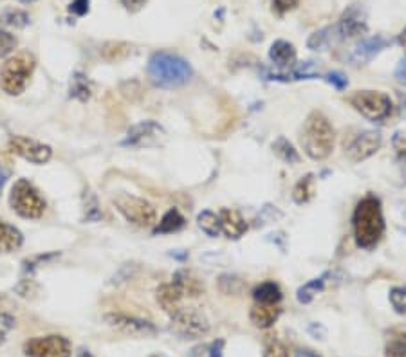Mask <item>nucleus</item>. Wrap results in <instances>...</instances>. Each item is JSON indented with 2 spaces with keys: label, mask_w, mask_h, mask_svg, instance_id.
<instances>
[{
  "label": "nucleus",
  "mask_w": 406,
  "mask_h": 357,
  "mask_svg": "<svg viewBox=\"0 0 406 357\" xmlns=\"http://www.w3.org/2000/svg\"><path fill=\"white\" fill-rule=\"evenodd\" d=\"M356 246L361 249L375 248L385 233V216H383L381 200L375 195L363 197L352 215Z\"/></svg>",
  "instance_id": "f257e3e1"
},
{
  "label": "nucleus",
  "mask_w": 406,
  "mask_h": 357,
  "mask_svg": "<svg viewBox=\"0 0 406 357\" xmlns=\"http://www.w3.org/2000/svg\"><path fill=\"white\" fill-rule=\"evenodd\" d=\"M148 79L159 89H177L186 85L194 76L190 62L175 53L158 51L150 56L146 65Z\"/></svg>",
  "instance_id": "f03ea898"
},
{
  "label": "nucleus",
  "mask_w": 406,
  "mask_h": 357,
  "mask_svg": "<svg viewBox=\"0 0 406 357\" xmlns=\"http://www.w3.org/2000/svg\"><path fill=\"white\" fill-rule=\"evenodd\" d=\"M334 128L322 112H311L302 128V150L312 161H324L334 150Z\"/></svg>",
  "instance_id": "7ed1b4c3"
},
{
  "label": "nucleus",
  "mask_w": 406,
  "mask_h": 357,
  "mask_svg": "<svg viewBox=\"0 0 406 357\" xmlns=\"http://www.w3.org/2000/svg\"><path fill=\"white\" fill-rule=\"evenodd\" d=\"M36 60L31 53H18L6 60L0 69V87L9 96H20L26 91L33 72H35Z\"/></svg>",
  "instance_id": "20e7f679"
},
{
  "label": "nucleus",
  "mask_w": 406,
  "mask_h": 357,
  "mask_svg": "<svg viewBox=\"0 0 406 357\" xmlns=\"http://www.w3.org/2000/svg\"><path fill=\"white\" fill-rule=\"evenodd\" d=\"M9 206L22 219L35 220L44 215L48 204L33 182L28 179H18L9 193Z\"/></svg>",
  "instance_id": "39448f33"
},
{
  "label": "nucleus",
  "mask_w": 406,
  "mask_h": 357,
  "mask_svg": "<svg viewBox=\"0 0 406 357\" xmlns=\"http://www.w3.org/2000/svg\"><path fill=\"white\" fill-rule=\"evenodd\" d=\"M112 202L118 208V212L125 216L126 222H131L138 228H150L158 220L154 206L141 197L131 195V193H118L112 199Z\"/></svg>",
  "instance_id": "423d86ee"
},
{
  "label": "nucleus",
  "mask_w": 406,
  "mask_h": 357,
  "mask_svg": "<svg viewBox=\"0 0 406 357\" xmlns=\"http://www.w3.org/2000/svg\"><path fill=\"white\" fill-rule=\"evenodd\" d=\"M349 103L354 106L356 112L371 121H383L394 110L390 96L378 91H356L354 94L349 96Z\"/></svg>",
  "instance_id": "0eeeda50"
},
{
  "label": "nucleus",
  "mask_w": 406,
  "mask_h": 357,
  "mask_svg": "<svg viewBox=\"0 0 406 357\" xmlns=\"http://www.w3.org/2000/svg\"><path fill=\"white\" fill-rule=\"evenodd\" d=\"M170 323V330L181 339H199L204 338L209 332V322L201 310L185 309L182 307Z\"/></svg>",
  "instance_id": "6e6552de"
},
{
  "label": "nucleus",
  "mask_w": 406,
  "mask_h": 357,
  "mask_svg": "<svg viewBox=\"0 0 406 357\" xmlns=\"http://www.w3.org/2000/svg\"><path fill=\"white\" fill-rule=\"evenodd\" d=\"M165 139L166 130L159 123L146 119L132 125L119 145L123 148H150V146H159Z\"/></svg>",
  "instance_id": "1a4fd4ad"
},
{
  "label": "nucleus",
  "mask_w": 406,
  "mask_h": 357,
  "mask_svg": "<svg viewBox=\"0 0 406 357\" xmlns=\"http://www.w3.org/2000/svg\"><path fill=\"white\" fill-rule=\"evenodd\" d=\"M332 36L336 42H345V40L356 38V36L367 35V11L359 4L349 6L344 11L341 18L338 20V24L331 26Z\"/></svg>",
  "instance_id": "9d476101"
},
{
  "label": "nucleus",
  "mask_w": 406,
  "mask_h": 357,
  "mask_svg": "<svg viewBox=\"0 0 406 357\" xmlns=\"http://www.w3.org/2000/svg\"><path fill=\"white\" fill-rule=\"evenodd\" d=\"M24 353L28 357H71L72 346L65 336L49 334L26 341Z\"/></svg>",
  "instance_id": "9b49d317"
},
{
  "label": "nucleus",
  "mask_w": 406,
  "mask_h": 357,
  "mask_svg": "<svg viewBox=\"0 0 406 357\" xmlns=\"http://www.w3.org/2000/svg\"><path fill=\"white\" fill-rule=\"evenodd\" d=\"M105 323L111 329L118 330V332L125 334V336H132V338H152L158 334V326L148 319L136 318V316L121 314V312H109L105 314Z\"/></svg>",
  "instance_id": "f8f14e48"
},
{
  "label": "nucleus",
  "mask_w": 406,
  "mask_h": 357,
  "mask_svg": "<svg viewBox=\"0 0 406 357\" xmlns=\"http://www.w3.org/2000/svg\"><path fill=\"white\" fill-rule=\"evenodd\" d=\"M9 152L22 158L24 161L33 163V165H45L51 161L53 158V148L44 143L35 141L26 136H13L8 141Z\"/></svg>",
  "instance_id": "ddd939ff"
},
{
  "label": "nucleus",
  "mask_w": 406,
  "mask_h": 357,
  "mask_svg": "<svg viewBox=\"0 0 406 357\" xmlns=\"http://www.w3.org/2000/svg\"><path fill=\"white\" fill-rule=\"evenodd\" d=\"M381 133L375 130L359 133L358 138L347 146V159L351 163H363L371 159L379 148H381Z\"/></svg>",
  "instance_id": "4468645a"
},
{
  "label": "nucleus",
  "mask_w": 406,
  "mask_h": 357,
  "mask_svg": "<svg viewBox=\"0 0 406 357\" xmlns=\"http://www.w3.org/2000/svg\"><path fill=\"white\" fill-rule=\"evenodd\" d=\"M390 45V40H387L385 36H371V38H363L361 42L352 49L351 56V63L354 65H367L368 62L375 58L383 49H387Z\"/></svg>",
  "instance_id": "2eb2a0df"
},
{
  "label": "nucleus",
  "mask_w": 406,
  "mask_h": 357,
  "mask_svg": "<svg viewBox=\"0 0 406 357\" xmlns=\"http://www.w3.org/2000/svg\"><path fill=\"white\" fill-rule=\"evenodd\" d=\"M155 300H158L163 312L168 314L170 318H174L179 310L182 309V300H185V296H182V292L179 291L174 283L170 282V283H163V285H159V289L155 291Z\"/></svg>",
  "instance_id": "dca6fc26"
},
{
  "label": "nucleus",
  "mask_w": 406,
  "mask_h": 357,
  "mask_svg": "<svg viewBox=\"0 0 406 357\" xmlns=\"http://www.w3.org/2000/svg\"><path fill=\"white\" fill-rule=\"evenodd\" d=\"M219 222H221V231L231 240H238L248 231V224H246V220L242 219L241 212H237V209H221L219 212Z\"/></svg>",
  "instance_id": "f3484780"
},
{
  "label": "nucleus",
  "mask_w": 406,
  "mask_h": 357,
  "mask_svg": "<svg viewBox=\"0 0 406 357\" xmlns=\"http://www.w3.org/2000/svg\"><path fill=\"white\" fill-rule=\"evenodd\" d=\"M282 314L280 305H265V303H255L249 310V319L256 329H271Z\"/></svg>",
  "instance_id": "a211bd4d"
},
{
  "label": "nucleus",
  "mask_w": 406,
  "mask_h": 357,
  "mask_svg": "<svg viewBox=\"0 0 406 357\" xmlns=\"http://www.w3.org/2000/svg\"><path fill=\"white\" fill-rule=\"evenodd\" d=\"M296 49L291 42L287 40H276V42L271 43L269 48V60L275 63L276 67L280 69H289V67L296 65Z\"/></svg>",
  "instance_id": "6ab92c4d"
},
{
  "label": "nucleus",
  "mask_w": 406,
  "mask_h": 357,
  "mask_svg": "<svg viewBox=\"0 0 406 357\" xmlns=\"http://www.w3.org/2000/svg\"><path fill=\"white\" fill-rule=\"evenodd\" d=\"M172 283L182 292L185 298H197V296H201L204 292V285L201 283V280L195 278L186 269H179L174 275V278H172Z\"/></svg>",
  "instance_id": "aec40b11"
},
{
  "label": "nucleus",
  "mask_w": 406,
  "mask_h": 357,
  "mask_svg": "<svg viewBox=\"0 0 406 357\" xmlns=\"http://www.w3.org/2000/svg\"><path fill=\"white\" fill-rule=\"evenodd\" d=\"M24 243V235L18 228L0 219V253L18 251Z\"/></svg>",
  "instance_id": "412c9836"
},
{
  "label": "nucleus",
  "mask_w": 406,
  "mask_h": 357,
  "mask_svg": "<svg viewBox=\"0 0 406 357\" xmlns=\"http://www.w3.org/2000/svg\"><path fill=\"white\" fill-rule=\"evenodd\" d=\"M186 226V219L177 208H170L154 228V235H168V233L181 231Z\"/></svg>",
  "instance_id": "4be33fe9"
},
{
  "label": "nucleus",
  "mask_w": 406,
  "mask_h": 357,
  "mask_svg": "<svg viewBox=\"0 0 406 357\" xmlns=\"http://www.w3.org/2000/svg\"><path fill=\"white\" fill-rule=\"evenodd\" d=\"M255 303H265V305H278L282 302V289L275 282H262L253 291Z\"/></svg>",
  "instance_id": "5701e85b"
},
{
  "label": "nucleus",
  "mask_w": 406,
  "mask_h": 357,
  "mask_svg": "<svg viewBox=\"0 0 406 357\" xmlns=\"http://www.w3.org/2000/svg\"><path fill=\"white\" fill-rule=\"evenodd\" d=\"M92 94V83L83 72H72L71 85H69V96L78 101L85 103Z\"/></svg>",
  "instance_id": "b1692460"
},
{
  "label": "nucleus",
  "mask_w": 406,
  "mask_h": 357,
  "mask_svg": "<svg viewBox=\"0 0 406 357\" xmlns=\"http://www.w3.org/2000/svg\"><path fill=\"white\" fill-rule=\"evenodd\" d=\"M82 208H83V220H85V222H99V220L103 219L102 208H99V200L91 188L83 190Z\"/></svg>",
  "instance_id": "393cba45"
},
{
  "label": "nucleus",
  "mask_w": 406,
  "mask_h": 357,
  "mask_svg": "<svg viewBox=\"0 0 406 357\" xmlns=\"http://www.w3.org/2000/svg\"><path fill=\"white\" fill-rule=\"evenodd\" d=\"M312 197H314V175L307 173L292 188V200H295L296 204L304 206L307 202H311Z\"/></svg>",
  "instance_id": "a878e982"
},
{
  "label": "nucleus",
  "mask_w": 406,
  "mask_h": 357,
  "mask_svg": "<svg viewBox=\"0 0 406 357\" xmlns=\"http://www.w3.org/2000/svg\"><path fill=\"white\" fill-rule=\"evenodd\" d=\"M327 276L329 273H325V275H322L319 278H314L305 283V285H302L300 289H298V292H296V300H298L302 305H309V303L325 289V280H327Z\"/></svg>",
  "instance_id": "bb28decb"
},
{
  "label": "nucleus",
  "mask_w": 406,
  "mask_h": 357,
  "mask_svg": "<svg viewBox=\"0 0 406 357\" xmlns=\"http://www.w3.org/2000/svg\"><path fill=\"white\" fill-rule=\"evenodd\" d=\"M273 152H275L276 158H280L282 161L289 163V165H296V163H300V153L298 150L292 146V143L289 141L287 138L280 136V138H276L271 145Z\"/></svg>",
  "instance_id": "cd10ccee"
},
{
  "label": "nucleus",
  "mask_w": 406,
  "mask_h": 357,
  "mask_svg": "<svg viewBox=\"0 0 406 357\" xmlns=\"http://www.w3.org/2000/svg\"><path fill=\"white\" fill-rule=\"evenodd\" d=\"M197 226L202 233L209 236V238H217L221 235V222H219V215H215L209 209H204L197 215Z\"/></svg>",
  "instance_id": "c85d7f7f"
},
{
  "label": "nucleus",
  "mask_w": 406,
  "mask_h": 357,
  "mask_svg": "<svg viewBox=\"0 0 406 357\" xmlns=\"http://www.w3.org/2000/svg\"><path fill=\"white\" fill-rule=\"evenodd\" d=\"M0 24L8 26V28L24 29L31 24V16H29V13H26L24 9H6V11L0 15Z\"/></svg>",
  "instance_id": "c756f323"
},
{
  "label": "nucleus",
  "mask_w": 406,
  "mask_h": 357,
  "mask_svg": "<svg viewBox=\"0 0 406 357\" xmlns=\"http://www.w3.org/2000/svg\"><path fill=\"white\" fill-rule=\"evenodd\" d=\"M60 258V253H42V255H33L29 258H26L22 262V276H31L35 278L36 269L40 265H45V263L53 262V260Z\"/></svg>",
  "instance_id": "7c9ffc66"
},
{
  "label": "nucleus",
  "mask_w": 406,
  "mask_h": 357,
  "mask_svg": "<svg viewBox=\"0 0 406 357\" xmlns=\"http://www.w3.org/2000/svg\"><path fill=\"white\" fill-rule=\"evenodd\" d=\"M132 48L125 42H106L102 48V56L106 62H119L131 55Z\"/></svg>",
  "instance_id": "2f4dec72"
},
{
  "label": "nucleus",
  "mask_w": 406,
  "mask_h": 357,
  "mask_svg": "<svg viewBox=\"0 0 406 357\" xmlns=\"http://www.w3.org/2000/svg\"><path fill=\"white\" fill-rule=\"evenodd\" d=\"M331 43H334V36H332V28H324L319 31H314L307 40V48L311 51H324Z\"/></svg>",
  "instance_id": "473e14b6"
},
{
  "label": "nucleus",
  "mask_w": 406,
  "mask_h": 357,
  "mask_svg": "<svg viewBox=\"0 0 406 357\" xmlns=\"http://www.w3.org/2000/svg\"><path fill=\"white\" fill-rule=\"evenodd\" d=\"M385 357H406V334H392L385 345Z\"/></svg>",
  "instance_id": "72a5a7b5"
},
{
  "label": "nucleus",
  "mask_w": 406,
  "mask_h": 357,
  "mask_svg": "<svg viewBox=\"0 0 406 357\" xmlns=\"http://www.w3.org/2000/svg\"><path fill=\"white\" fill-rule=\"evenodd\" d=\"M224 339H215L208 345H199L190 350V357H222Z\"/></svg>",
  "instance_id": "f704fd0d"
},
{
  "label": "nucleus",
  "mask_w": 406,
  "mask_h": 357,
  "mask_svg": "<svg viewBox=\"0 0 406 357\" xmlns=\"http://www.w3.org/2000/svg\"><path fill=\"white\" fill-rule=\"evenodd\" d=\"M217 285L222 295H241L242 289H244V282L235 275L219 276Z\"/></svg>",
  "instance_id": "c9c22d12"
},
{
  "label": "nucleus",
  "mask_w": 406,
  "mask_h": 357,
  "mask_svg": "<svg viewBox=\"0 0 406 357\" xmlns=\"http://www.w3.org/2000/svg\"><path fill=\"white\" fill-rule=\"evenodd\" d=\"M388 300H390L392 309H394L397 314L401 316L406 314V285L392 287Z\"/></svg>",
  "instance_id": "e433bc0d"
},
{
  "label": "nucleus",
  "mask_w": 406,
  "mask_h": 357,
  "mask_svg": "<svg viewBox=\"0 0 406 357\" xmlns=\"http://www.w3.org/2000/svg\"><path fill=\"white\" fill-rule=\"evenodd\" d=\"M16 38L6 29H0V58H6V56L11 55L16 49Z\"/></svg>",
  "instance_id": "4c0bfd02"
},
{
  "label": "nucleus",
  "mask_w": 406,
  "mask_h": 357,
  "mask_svg": "<svg viewBox=\"0 0 406 357\" xmlns=\"http://www.w3.org/2000/svg\"><path fill=\"white\" fill-rule=\"evenodd\" d=\"M16 326V319L8 312H0V345H4L8 334Z\"/></svg>",
  "instance_id": "58836bf2"
},
{
  "label": "nucleus",
  "mask_w": 406,
  "mask_h": 357,
  "mask_svg": "<svg viewBox=\"0 0 406 357\" xmlns=\"http://www.w3.org/2000/svg\"><path fill=\"white\" fill-rule=\"evenodd\" d=\"M264 357H289V353L278 339H269L264 346Z\"/></svg>",
  "instance_id": "ea45409f"
},
{
  "label": "nucleus",
  "mask_w": 406,
  "mask_h": 357,
  "mask_svg": "<svg viewBox=\"0 0 406 357\" xmlns=\"http://www.w3.org/2000/svg\"><path fill=\"white\" fill-rule=\"evenodd\" d=\"M324 79L327 83H331V85L334 87V89H338V91H344V89H347V85H349L347 76H345L344 72H338V71L327 72V75L324 76Z\"/></svg>",
  "instance_id": "a19ab883"
},
{
  "label": "nucleus",
  "mask_w": 406,
  "mask_h": 357,
  "mask_svg": "<svg viewBox=\"0 0 406 357\" xmlns=\"http://www.w3.org/2000/svg\"><path fill=\"white\" fill-rule=\"evenodd\" d=\"M271 6L273 11L282 16L287 11H292L298 6V0H271Z\"/></svg>",
  "instance_id": "79ce46f5"
},
{
  "label": "nucleus",
  "mask_w": 406,
  "mask_h": 357,
  "mask_svg": "<svg viewBox=\"0 0 406 357\" xmlns=\"http://www.w3.org/2000/svg\"><path fill=\"white\" fill-rule=\"evenodd\" d=\"M392 145H394L395 155H397L399 161L405 163L406 165V138L405 136H401V133H395L394 139H392Z\"/></svg>",
  "instance_id": "37998d69"
},
{
  "label": "nucleus",
  "mask_w": 406,
  "mask_h": 357,
  "mask_svg": "<svg viewBox=\"0 0 406 357\" xmlns=\"http://www.w3.org/2000/svg\"><path fill=\"white\" fill-rule=\"evenodd\" d=\"M89 4H91V0H72V4L69 6V13L76 16H85L91 9Z\"/></svg>",
  "instance_id": "c03bdc74"
},
{
  "label": "nucleus",
  "mask_w": 406,
  "mask_h": 357,
  "mask_svg": "<svg viewBox=\"0 0 406 357\" xmlns=\"http://www.w3.org/2000/svg\"><path fill=\"white\" fill-rule=\"evenodd\" d=\"M146 2H148V0H121L123 8L131 13L141 11V9L146 6Z\"/></svg>",
  "instance_id": "a18cd8bd"
},
{
  "label": "nucleus",
  "mask_w": 406,
  "mask_h": 357,
  "mask_svg": "<svg viewBox=\"0 0 406 357\" xmlns=\"http://www.w3.org/2000/svg\"><path fill=\"white\" fill-rule=\"evenodd\" d=\"M395 79H397L401 85H406V56L399 62L397 69H395Z\"/></svg>",
  "instance_id": "49530a36"
},
{
  "label": "nucleus",
  "mask_w": 406,
  "mask_h": 357,
  "mask_svg": "<svg viewBox=\"0 0 406 357\" xmlns=\"http://www.w3.org/2000/svg\"><path fill=\"white\" fill-rule=\"evenodd\" d=\"M8 179H9V170H6L4 166L0 165V192H2L4 185L8 182Z\"/></svg>",
  "instance_id": "de8ad7c7"
},
{
  "label": "nucleus",
  "mask_w": 406,
  "mask_h": 357,
  "mask_svg": "<svg viewBox=\"0 0 406 357\" xmlns=\"http://www.w3.org/2000/svg\"><path fill=\"white\" fill-rule=\"evenodd\" d=\"M397 98H399V112H401L402 118L406 119V94H402V92H399Z\"/></svg>",
  "instance_id": "09e8293b"
},
{
  "label": "nucleus",
  "mask_w": 406,
  "mask_h": 357,
  "mask_svg": "<svg viewBox=\"0 0 406 357\" xmlns=\"http://www.w3.org/2000/svg\"><path fill=\"white\" fill-rule=\"evenodd\" d=\"M397 43L401 45V48H405L406 49V28L402 29L401 33H399V36H397Z\"/></svg>",
  "instance_id": "8fccbe9b"
},
{
  "label": "nucleus",
  "mask_w": 406,
  "mask_h": 357,
  "mask_svg": "<svg viewBox=\"0 0 406 357\" xmlns=\"http://www.w3.org/2000/svg\"><path fill=\"white\" fill-rule=\"evenodd\" d=\"M296 357H319V356H316V353L311 352V350H300V352L296 353Z\"/></svg>",
  "instance_id": "3c124183"
},
{
  "label": "nucleus",
  "mask_w": 406,
  "mask_h": 357,
  "mask_svg": "<svg viewBox=\"0 0 406 357\" xmlns=\"http://www.w3.org/2000/svg\"><path fill=\"white\" fill-rule=\"evenodd\" d=\"M76 357H94V356H92V353L89 352L87 348H82V350H79L78 356H76Z\"/></svg>",
  "instance_id": "603ef678"
},
{
  "label": "nucleus",
  "mask_w": 406,
  "mask_h": 357,
  "mask_svg": "<svg viewBox=\"0 0 406 357\" xmlns=\"http://www.w3.org/2000/svg\"><path fill=\"white\" fill-rule=\"evenodd\" d=\"M18 2H22V4H31V2H36V0H18Z\"/></svg>",
  "instance_id": "864d4df0"
}]
</instances>
